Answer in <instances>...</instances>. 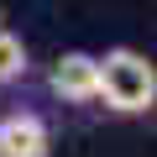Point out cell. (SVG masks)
Here are the masks:
<instances>
[{
	"label": "cell",
	"mask_w": 157,
	"mask_h": 157,
	"mask_svg": "<svg viewBox=\"0 0 157 157\" xmlns=\"http://www.w3.org/2000/svg\"><path fill=\"white\" fill-rule=\"evenodd\" d=\"M100 63V100L121 115H141L157 105V73L136 47H110Z\"/></svg>",
	"instance_id": "cell-1"
},
{
	"label": "cell",
	"mask_w": 157,
	"mask_h": 157,
	"mask_svg": "<svg viewBox=\"0 0 157 157\" xmlns=\"http://www.w3.org/2000/svg\"><path fill=\"white\" fill-rule=\"evenodd\" d=\"M0 157H52V131L32 110L0 115Z\"/></svg>",
	"instance_id": "cell-2"
},
{
	"label": "cell",
	"mask_w": 157,
	"mask_h": 157,
	"mask_svg": "<svg viewBox=\"0 0 157 157\" xmlns=\"http://www.w3.org/2000/svg\"><path fill=\"white\" fill-rule=\"evenodd\" d=\"M52 94H63L68 105H89L100 100V63L89 52H63L52 63Z\"/></svg>",
	"instance_id": "cell-3"
},
{
	"label": "cell",
	"mask_w": 157,
	"mask_h": 157,
	"mask_svg": "<svg viewBox=\"0 0 157 157\" xmlns=\"http://www.w3.org/2000/svg\"><path fill=\"white\" fill-rule=\"evenodd\" d=\"M21 73H26V47H21V37L0 26V84H16Z\"/></svg>",
	"instance_id": "cell-4"
}]
</instances>
